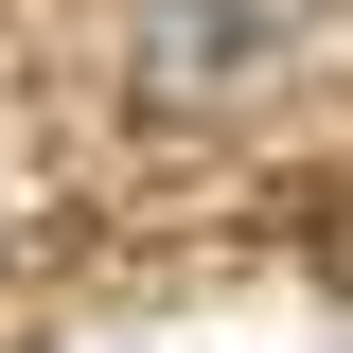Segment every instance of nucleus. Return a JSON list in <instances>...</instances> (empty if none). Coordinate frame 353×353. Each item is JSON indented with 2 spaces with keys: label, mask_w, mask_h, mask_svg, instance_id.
<instances>
[{
  "label": "nucleus",
  "mask_w": 353,
  "mask_h": 353,
  "mask_svg": "<svg viewBox=\"0 0 353 353\" xmlns=\"http://www.w3.org/2000/svg\"><path fill=\"white\" fill-rule=\"evenodd\" d=\"M336 18L353 0H141L124 71H141V106H265L283 71L336 53Z\"/></svg>",
  "instance_id": "obj_1"
}]
</instances>
